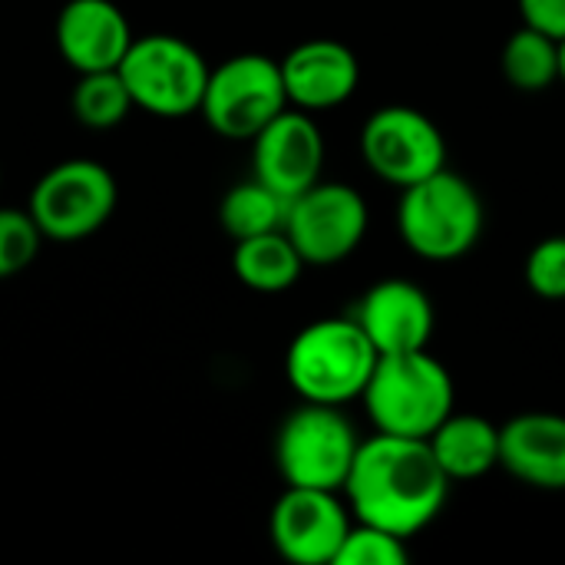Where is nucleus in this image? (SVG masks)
Returning <instances> with one entry per match:
<instances>
[{"instance_id":"obj_1","label":"nucleus","mask_w":565,"mask_h":565,"mask_svg":"<svg viewBox=\"0 0 565 565\" xmlns=\"http://www.w3.org/2000/svg\"><path fill=\"white\" fill-rule=\"evenodd\" d=\"M341 493L358 523L411 540L444 513L450 477L440 470L427 440L374 434L361 440Z\"/></svg>"},{"instance_id":"obj_2","label":"nucleus","mask_w":565,"mask_h":565,"mask_svg":"<svg viewBox=\"0 0 565 565\" xmlns=\"http://www.w3.org/2000/svg\"><path fill=\"white\" fill-rule=\"evenodd\" d=\"M377 434L427 440L454 411L457 391L450 371L427 351L377 354L361 394Z\"/></svg>"},{"instance_id":"obj_3","label":"nucleus","mask_w":565,"mask_h":565,"mask_svg":"<svg viewBox=\"0 0 565 565\" xmlns=\"http://www.w3.org/2000/svg\"><path fill=\"white\" fill-rule=\"evenodd\" d=\"M377 348L354 318H321L295 334L285 358L288 384L311 404H348L364 394Z\"/></svg>"},{"instance_id":"obj_4","label":"nucleus","mask_w":565,"mask_h":565,"mask_svg":"<svg viewBox=\"0 0 565 565\" xmlns=\"http://www.w3.org/2000/svg\"><path fill=\"white\" fill-rule=\"evenodd\" d=\"M397 232L424 262H457L483 235L480 192L447 166L407 189L397 202Z\"/></svg>"},{"instance_id":"obj_5","label":"nucleus","mask_w":565,"mask_h":565,"mask_svg":"<svg viewBox=\"0 0 565 565\" xmlns=\"http://www.w3.org/2000/svg\"><path fill=\"white\" fill-rule=\"evenodd\" d=\"M116 70L132 96V106L162 119H179L199 113L212 66L189 40L172 33H149L132 36Z\"/></svg>"},{"instance_id":"obj_6","label":"nucleus","mask_w":565,"mask_h":565,"mask_svg":"<svg viewBox=\"0 0 565 565\" xmlns=\"http://www.w3.org/2000/svg\"><path fill=\"white\" fill-rule=\"evenodd\" d=\"M358 447L361 437L341 407L305 401L295 414L285 417L275 440V460L288 487L341 493Z\"/></svg>"},{"instance_id":"obj_7","label":"nucleus","mask_w":565,"mask_h":565,"mask_svg":"<svg viewBox=\"0 0 565 565\" xmlns=\"http://www.w3.org/2000/svg\"><path fill=\"white\" fill-rule=\"evenodd\" d=\"M288 109L281 66L262 53H238L209 70L199 113L225 139H255Z\"/></svg>"},{"instance_id":"obj_8","label":"nucleus","mask_w":565,"mask_h":565,"mask_svg":"<svg viewBox=\"0 0 565 565\" xmlns=\"http://www.w3.org/2000/svg\"><path fill=\"white\" fill-rule=\"evenodd\" d=\"M116 209V179L96 159H66L40 175L30 195V215L43 238L79 242L99 232Z\"/></svg>"},{"instance_id":"obj_9","label":"nucleus","mask_w":565,"mask_h":565,"mask_svg":"<svg viewBox=\"0 0 565 565\" xmlns=\"http://www.w3.org/2000/svg\"><path fill=\"white\" fill-rule=\"evenodd\" d=\"M367 222V202L358 189L318 179L288 202L285 235L305 265H338L361 248Z\"/></svg>"},{"instance_id":"obj_10","label":"nucleus","mask_w":565,"mask_h":565,"mask_svg":"<svg viewBox=\"0 0 565 565\" xmlns=\"http://www.w3.org/2000/svg\"><path fill=\"white\" fill-rule=\"evenodd\" d=\"M361 156L377 179L407 189L447 166V139L427 113L384 106L361 129Z\"/></svg>"},{"instance_id":"obj_11","label":"nucleus","mask_w":565,"mask_h":565,"mask_svg":"<svg viewBox=\"0 0 565 565\" xmlns=\"http://www.w3.org/2000/svg\"><path fill=\"white\" fill-rule=\"evenodd\" d=\"M271 543L281 559L295 565H334L351 530V510L338 490L288 487L268 520Z\"/></svg>"},{"instance_id":"obj_12","label":"nucleus","mask_w":565,"mask_h":565,"mask_svg":"<svg viewBox=\"0 0 565 565\" xmlns=\"http://www.w3.org/2000/svg\"><path fill=\"white\" fill-rule=\"evenodd\" d=\"M321 166H324V136L305 109L278 113L252 139L255 179L275 189L288 202L321 179Z\"/></svg>"},{"instance_id":"obj_13","label":"nucleus","mask_w":565,"mask_h":565,"mask_svg":"<svg viewBox=\"0 0 565 565\" xmlns=\"http://www.w3.org/2000/svg\"><path fill=\"white\" fill-rule=\"evenodd\" d=\"M288 106L318 113L334 109L348 103L361 83V63L351 46L331 36H315L288 50L285 60H278Z\"/></svg>"},{"instance_id":"obj_14","label":"nucleus","mask_w":565,"mask_h":565,"mask_svg":"<svg viewBox=\"0 0 565 565\" xmlns=\"http://www.w3.org/2000/svg\"><path fill=\"white\" fill-rule=\"evenodd\" d=\"M354 321L364 328L377 354H397V351H420L434 338V301L427 291L404 278L377 281L358 305Z\"/></svg>"},{"instance_id":"obj_15","label":"nucleus","mask_w":565,"mask_h":565,"mask_svg":"<svg viewBox=\"0 0 565 565\" xmlns=\"http://www.w3.org/2000/svg\"><path fill=\"white\" fill-rule=\"evenodd\" d=\"M129 43V20L113 0H70L56 17V50L76 73L116 70Z\"/></svg>"},{"instance_id":"obj_16","label":"nucleus","mask_w":565,"mask_h":565,"mask_svg":"<svg viewBox=\"0 0 565 565\" xmlns=\"http://www.w3.org/2000/svg\"><path fill=\"white\" fill-rule=\"evenodd\" d=\"M500 467L546 493L565 490V417L530 411L500 427Z\"/></svg>"},{"instance_id":"obj_17","label":"nucleus","mask_w":565,"mask_h":565,"mask_svg":"<svg viewBox=\"0 0 565 565\" xmlns=\"http://www.w3.org/2000/svg\"><path fill=\"white\" fill-rule=\"evenodd\" d=\"M440 470L454 480H480L500 467V427L480 414L450 411L427 437Z\"/></svg>"},{"instance_id":"obj_18","label":"nucleus","mask_w":565,"mask_h":565,"mask_svg":"<svg viewBox=\"0 0 565 565\" xmlns=\"http://www.w3.org/2000/svg\"><path fill=\"white\" fill-rule=\"evenodd\" d=\"M301 268H305V258L298 255L285 228L235 242L232 271L252 291H262V295L288 291L301 278Z\"/></svg>"},{"instance_id":"obj_19","label":"nucleus","mask_w":565,"mask_h":565,"mask_svg":"<svg viewBox=\"0 0 565 565\" xmlns=\"http://www.w3.org/2000/svg\"><path fill=\"white\" fill-rule=\"evenodd\" d=\"M500 66H503V76L513 89L543 93L553 83H559V40L523 23L503 43Z\"/></svg>"},{"instance_id":"obj_20","label":"nucleus","mask_w":565,"mask_h":565,"mask_svg":"<svg viewBox=\"0 0 565 565\" xmlns=\"http://www.w3.org/2000/svg\"><path fill=\"white\" fill-rule=\"evenodd\" d=\"M285 215H288V199H281L275 189H268L258 179L228 189L222 199V209H218L222 228L235 242L285 228Z\"/></svg>"},{"instance_id":"obj_21","label":"nucleus","mask_w":565,"mask_h":565,"mask_svg":"<svg viewBox=\"0 0 565 565\" xmlns=\"http://www.w3.org/2000/svg\"><path fill=\"white\" fill-rule=\"evenodd\" d=\"M132 109V96L119 76V70L79 73L73 86V116L89 129H113Z\"/></svg>"},{"instance_id":"obj_22","label":"nucleus","mask_w":565,"mask_h":565,"mask_svg":"<svg viewBox=\"0 0 565 565\" xmlns=\"http://www.w3.org/2000/svg\"><path fill=\"white\" fill-rule=\"evenodd\" d=\"M411 559L407 540L371 523H351L334 565H404Z\"/></svg>"},{"instance_id":"obj_23","label":"nucleus","mask_w":565,"mask_h":565,"mask_svg":"<svg viewBox=\"0 0 565 565\" xmlns=\"http://www.w3.org/2000/svg\"><path fill=\"white\" fill-rule=\"evenodd\" d=\"M43 232L23 209H0V281L20 275L40 255Z\"/></svg>"},{"instance_id":"obj_24","label":"nucleus","mask_w":565,"mask_h":565,"mask_svg":"<svg viewBox=\"0 0 565 565\" xmlns=\"http://www.w3.org/2000/svg\"><path fill=\"white\" fill-rule=\"evenodd\" d=\"M526 285L543 301H565V235H550L530 248Z\"/></svg>"},{"instance_id":"obj_25","label":"nucleus","mask_w":565,"mask_h":565,"mask_svg":"<svg viewBox=\"0 0 565 565\" xmlns=\"http://www.w3.org/2000/svg\"><path fill=\"white\" fill-rule=\"evenodd\" d=\"M520 3V13H523V23L526 26H536L556 40L565 36V0H516Z\"/></svg>"},{"instance_id":"obj_26","label":"nucleus","mask_w":565,"mask_h":565,"mask_svg":"<svg viewBox=\"0 0 565 565\" xmlns=\"http://www.w3.org/2000/svg\"><path fill=\"white\" fill-rule=\"evenodd\" d=\"M559 83H565V36L559 40Z\"/></svg>"}]
</instances>
